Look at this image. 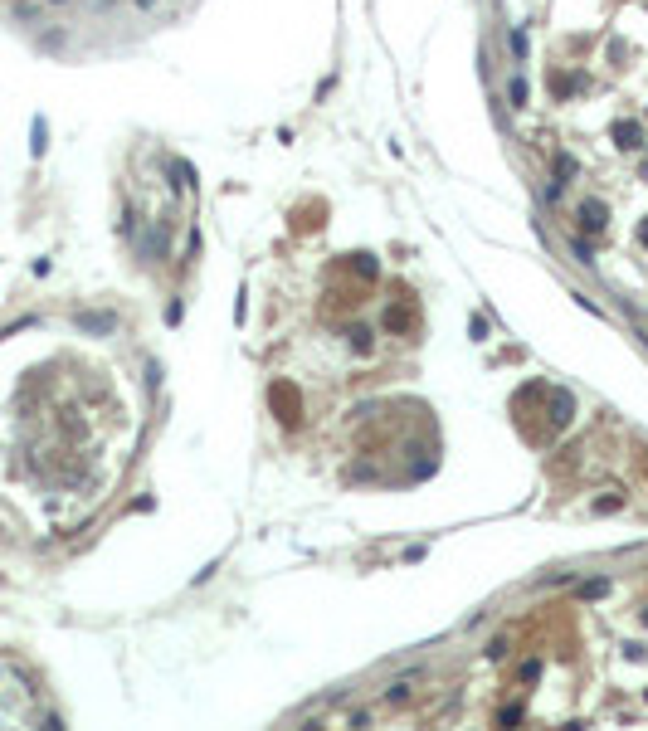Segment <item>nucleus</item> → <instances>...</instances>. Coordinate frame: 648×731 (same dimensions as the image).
Listing matches in <instances>:
<instances>
[{
    "label": "nucleus",
    "mask_w": 648,
    "mask_h": 731,
    "mask_svg": "<svg viewBox=\"0 0 648 731\" xmlns=\"http://www.w3.org/2000/svg\"><path fill=\"white\" fill-rule=\"evenodd\" d=\"M512 107H527V78L522 74L512 78Z\"/></svg>",
    "instance_id": "obj_1"
},
{
    "label": "nucleus",
    "mask_w": 648,
    "mask_h": 731,
    "mask_svg": "<svg viewBox=\"0 0 648 731\" xmlns=\"http://www.w3.org/2000/svg\"><path fill=\"white\" fill-rule=\"evenodd\" d=\"M512 54H517V59H527V34H522V29L512 34Z\"/></svg>",
    "instance_id": "obj_2"
},
{
    "label": "nucleus",
    "mask_w": 648,
    "mask_h": 731,
    "mask_svg": "<svg viewBox=\"0 0 648 731\" xmlns=\"http://www.w3.org/2000/svg\"><path fill=\"white\" fill-rule=\"evenodd\" d=\"M142 5H146V0H142Z\"/></svg>",
    "instance_id": "obj_3"
}]
</instances>
